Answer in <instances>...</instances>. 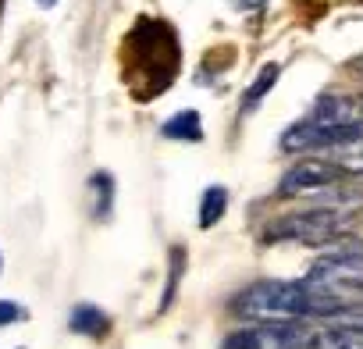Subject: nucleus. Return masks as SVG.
Wrapping results in <instances>:
<instances>
[{"label": "nucleus", "instance_id": "f257e3e1", "mask_svg": "<svg viewBox=\"0 0 363 349\" xmlns=\"http://www.w3.org/2000/svg\"><path fill=\"white\" fill-rule=\"evenodd\" d=\"M178 68H182V47L174 26L153 15H139V22L121 40V75L128 93L139 104H150L174 86Z\"/></svg>", "mask_w": 363, "mask_h": 349}, {"label": "nucleus", "instance_id": "f03ea898", "mask_svg": "<svg viewBox=\"0 0 363 349\" xmlns=\"http://www.w3.org/2000/svg\"><path fill=\"white\" fill-rule=\"evenodd\" d=\"M232 310L242 321H253L260 328L271 324H299L306 317H338L342 303L313 292L306 282H257L250 289H242L232 303Z\"/></svg>", "mask_w": 363, "mask_h": 349}, {"label": "nucleus", "instance_id": "7ed1b4c3", "mask_svg": "<svg viewBox=\"0 0 363 349\" xmlns=\"http://www.w3.org/2000/svg\"><path fill=\"white\" fill-rule=\"evenodd\" d=\"M352 218L345 211H331V207H317V211H299V214H285L267 228V239H281V243H299V246H331L349 232Z\"/></svg>", "mask_w": 363, "mask_h": 349}, {"label": "nucleus", "instance_id": "20e7f679", "mask_svg": "<svg viewBox=\"0 0 363 349\" xmlns=\"http://www.w3.org/2000/svg\"><path fill=\"white\" fill-rule=\"evenodd\" d=\"M303 121H310L317 128H328V132H342L349 139H363V93L320 96Z\"/></svg>", "mask_w": 363, "mask_h": 349}, {"label": "nucleus", "instance_id": "39448f33", "mask_svg": "<svg viewBox=\"0 0 363 349\" xmlns=\"http://www.w3.org/2000/svg\"><path fill=\"white\" fill-rule=\"evenodd\" d=\"M342 179V167H335L331 160H299L292 164L281 182H278V193L281 196H303V193H320L328 186H335Z\"/></svg>", "mask_w": 363, "mask_h": 349}, {"label": "nucleus", "instance_id": "423d86ee", "mask_svg": "<svg viewBox=\"0 0 363 349\" xmlns=\"http://www.w3.org/2000/svg\"><path fill=\"white\" fill-rule=\"evenodd\" d=\"M68 328L75 335H89V338H107L114 321L107 310H100L96 303H75L72 314H68Z\"/></svg>", "mask_w": 363, "mask_h": 349}, {"label": "nucleus", "instance_id": "0eeeda50", "mask_svg": "<svg viewBox=\"0 0 363 349\" xmlns=\"http://www.w3.org/2000/svg\"><path fill=\"white\" fill-rule=\"evenodd\" d=\"M89 214L93 221H111L114 214V174L111 171L89 174Z\"/></svg>", "mask_w": 363, "mask_h": 349}, {"label": "nucleus", "instance_id": "6e6552de", "mask_svg": "<svg viewBox=\"0 0 363 349\" xmlns=\"http://www.w3.org/2000/svg\"><path fill=\"white\" fill-rule=\"evenodd\" d=\"M164 139H174V143H203V118L189 107V111H178L174 118H167L160 125Z\"/></svg>", "mask_w": 363, "mask_h": 349}, {"label": "nucleus", "instance_id": "1a4fd4ad", "mask_svg": "<svg viewBox=\"0 0 363 349\" xmlns=\"http://www.w3.org/2000/svg\"><path fill=\"white\" fill-rule=\"evenodd\" d=\"M278 72H281L278 65H264V68L257 72V79H253V82L246 86V93H242V104H239V111H242V114H250V111H257V107H260V100L274 89Z\"/></svg>", "mask_w": 363, "mask_h": 349}, {"label": "nucleus", "instance_id": "9d476101", "mask_svg": "<svg viewBox=\"0 0 363 349\" xmlns=\"http://www.w3.org/2000/svg\"><path fill=\"white\" fill-rule=\"evenodd\" d=\"M228 211V189L225 186H207L200 196V228H214Z\"/></svg>", "mask_w": 363, "mask_h": 349}, {"label": "nucleus", "instance_id": "9b49d317", "mask_svg": "<svg viewBox=\"0 0 363 349\" xmlns=\"http://www.w3.org/2000/svg\"><path fill=\"white\" fill-rule=\"evenodd\" d=\"M182 271H186V250H182L178 243L171 246V267H167V285H164V292H160V306H157V314H164L171 303H174V292H178V282H182Z\"/></svg>", "mask_w": 363, "mask_h": 349}, {"label": "nucleus", "instance_id": "f8f14e48", "mask_svg": "<svg viewBox=\"0 0 363 349\" xmlns=\"http://www.w3.org/2000/svg\"><path fill=\"white\" fill-rule=\"evenodd\" d=\"M331 164H335V167H342V174H345V171L363 174V139H352V143L338 146V150H335V157H331Z\"/></svg>", "mask_w": 363, "mask_h": 349}, {"label": "nucleus", "instance_id": "ddd939ff", "mask_svg": "<svg viewBox=\"0 0 363 349\" xmlns=\"http://www.w3.org/2000/svg\"><path fill=\"white\" fill-rule=\"evenodd\" d=\"M221 349H267L264 345V328H242V331L228 335Z\"/></svg>", "mask_w": 363, "mask_h": 349}, {"label": "nucleus", "instance_id": "4468645a", "mask_svg": "<svg viewBox=\"0 0 363 349\" xmlns=\"http://www.w3.org/2000/svg\"><path fill=\"white\" fill-rule=\"evenodd\" d=\"M26 317H29V310H26L22 303H15V299H0V328L18 324V321H26Z\"/></svg>", "mask_w": 363, "mask_h": 349}, {"label": "nucleus", "instance_id": "2eb2a0df", "mask_svg": "<svg viewBox=\"0 0 363 349\" xmlns=\"http://www.w3.org/2000/svg\"><path fill=\"white\" fill-rule=\"evenodd\" d=\"M235 4H239L242 11H257V8H264V0H235Z\"/></svg>", "mask_w": 363, "mask_h": 349}, {"label": "nucleus", "instance_id": "dca6fc26", "mask_svg": "<svg viewBox=\"0 0 363 349\" xmlns=\"http://www.w3.org/2000/svg\"><path fill=\"white\" fill-rule=\"evenodd\" d=\"M349 72H356V75H363V54H359V57H352V61H349Z\"/></svg>", "mask_w": 363, "mask_h": 349}, {"label": "nucleus", "instance_id": "f3484780", "mask_svg": "<svg viewBox=\"0 0 363 349\" xmlns=\"http://www.w3.org/2000/svg\"><path fill=\"white\" fill-rule=\"evenodd\" d=\"M36 4H40V8H57L61 0H36Z\"/></svg>", "mask_w": 363, "mask_h": 349}, {"label": "nucleus", "instance_id": "a211bd4d", "mask_svg": "<svg viewBox=\"0 0 363 349\" xmlns=\"http://www.w3.org/2000/svg\"><path fill=\"white\" fill-rule=\"evenodd\" d=\"M0 267H4V257H0Z\"/></svg>", "mask_w": 363, "mask_h": 349}, {"label": "nucleus", "instance_id": "6ab92c4d", "mask_svg": "<svg viewBox=\"0 0 363 349\" xmlns=\"http://www.w3.org/2000/svg\"><path fill=\"white\" fill-rule=\"evenodd\" d=\"M15 349H22V345H15Z\"/></svg>", "mask_w": 363, "mask_h": 349}]
</instances>
